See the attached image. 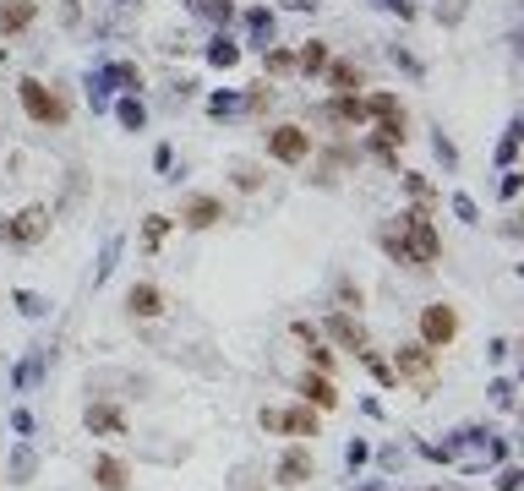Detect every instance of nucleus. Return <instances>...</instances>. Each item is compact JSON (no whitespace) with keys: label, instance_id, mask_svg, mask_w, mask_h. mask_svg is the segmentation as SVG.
<instances>
[{"label":"nucleus","instance_id":"obj_18","mask_svg":"<svg viewBox=\"0 0 524 491\" xmlns=\"http://www.w3.org/2000/svg\"><path fill=\"white\" fill-rule=\"evenodd\" d=\"M33 16H38L33 0H0V33H27Z\"/></svg>","mask_w":524,"mask_h":491},{"label":"nucleus","instance_id":"obj_3","mask_svg":"<svg viewBox=\"0 0 524 491\" xmlns=\"http://www.w3.org/2000/svg\"><path fill=\"white\" fill-rule=\"evenodd\" d=\"M399 235H405V246L416 251V268H421V273L443 257V235H437V224H432V213H426V208L399 213Z\"/></svg>","mask_w":524,"mask_h":491},{"label":"nucleus","instance_id":"obj_12","mask_svg":"<svg viewBox=\"0 0 524 491\" xmlns=\"http://www.w3.org/2000/svg\"><path fill=\"white\" fill-rule=\"evenodd\" d=\"M219 219H224V202H219V197H208V191L180 202V224H186V230H213Z\"/></svg>","mask_w":524,"mask_h":491},{"label":"nucleus","instance_id":"obj_34","mask_svg":"<svg viewBox=\"0 0 524 491\" xmlns=\"http://www.w3.org/2000/svg\"><path fill=\"white\" fill-rule=\"evenodd\" d=\"M514 159H519V126H514V131L503 137V148H498V164H514Z\"/></svg>","mask_w":524,"mask_h":491},{"label":"nucleus","instance_id":"obj_29","mask_svg":"<svg viewBox=\"0 0 524 491\" xmlns=\"http://www.w3.org/2000/svg\"><path fill=\"white\" fill-rule=\"evenodd\" d=\"M366 115H377V120H383V115H405V109H399V98H394V93H372V98H366Z\"/></svg>","mask_w":524,"mask_h":491},{"label":"nucleus","instance_id":"obj_25","mask_svg":"<svg viewBox=\"0 0 524 491\" xmlns=\"http://www.w3.org/2000/svg\"><path fill=\"white\" fill-rule=\"evenodd\" d=\"M164 235H170V219H164V213H148V219H142V251H159Z\"/></svg>","mask_w":524,"mask_h":491},{"label":"nucleus","instance_id":"obj_13","mask_svg":"<svg viewBox=\"0 0 524 491\" xmlns=\"http://www.w3.org/2000/svg\"><path fill=\"white\" fill-rule=\"evenodd\" d=\"M126 312H131V317H142V322L164 317V290H159V284H148V279H142V284H131V290H126Z\"/></svg>","mask_w":524,"mask_h":491},{"label":"nucleus","instance_id":"obj_31","mask_svg":"<svg viewBox=\"0 0 524 491\" xmlns=\"http://www.w3.org/2000/svg\"><path fill=\"white\" fill-rule=\"evenodd\" d=\"M235 186H241V191H257V186H262V169H257V164H235Z\"/></svg>","mask_w":524,"mask_h":491},{"label":"nucleus","instance_id":"obj_14","mask_svg":"<svg viewBox=\"0 0 524 491\" xmlns=\"http://www.w3.org/2000/svg\"><path fill=\"white\" fill-rule=\"evenodd\" d=\"M33 476H38V454H33V443H27V437H16V443H11V454H5V481H11V486H27Z\"/></svg>","mask_w":524,"mask_h":491},{"label":"nucleus","instance_id":"obj_11","mask_svg":"<svg viewBox=\"0 0 524 491\" xmlns=\"http://www.w3.org/2000/svg\"><path fill=\"white\" fill-rule=\"evenodd\" d=\"M82 426H87L93 437H126V410L98 399V404H87V410H82Z\"/></svg>","mask_w":524,"mask_h":491},{"label":"nucleus","instance_id":"obj_27","mask_svg":"<svg viewBox=\"0 0 524 491\" xmlns=\"http://www.w3.org/2000/svg\"><path fill=\"white\" fill-rule=\"evenodd\" d=\"M295 66H301V71H323V66H328V49H323V44L312 38V44H306V49L295 55Z\"/></svg>","mask_w":524,"mask_h":491},{"label":"nucleus","instance_id":"obj_37","mask_svg":"<svg viewBox=\"0 0 524 491\" xmlns=\"http://www.w3.org/2000/svg\"><path fill=\"white\" fill-rule=\"evenodd\" d=\"M268 71H279V77L295 71V55H290V49H273V55H268Z\"/></svg>","mask_w":524,"mask_h":491},{"label":"nucleus","instance_id":"obj_21","mask_svg":"<svg viewBox=\"0 0 524 491\" xmlns=\"http://www.w3.org/2000/svg\"><path fill=\"white\" fill-rule=\"evenodd\" d=\"M487 394H492V404H498L503 415H514V410H519V383H514V377H492V388H487Z\"/></svg>","mask_w":524,"mask_h":491},{"label":"nucleus","instance_id":"obj_2","mask_svg":"<svg viewBox=\"0 0 524 491\" xmlns=\"http://www.w3.org/2000/svg\"><path fill=\"white\" fill-rule=\"evenodd\" d=\"M257 426L268 432V437H317V426H323V415L312 410V404H262V415H257Z\"/></svg>","mask_w":524,"mask_h":491},{"label":"nucleus","instance_id":"obj_39","mask_svg":"<svg viewBox=\"0 0 524 491\" xmlns=\"http://www.w3.org/2000/svg\"><path fill=\"white\" fill-rule=\"evenodd\" d=\"M290 333H295V339H301V344H312V339H323V328H317V322H295V328H290Z\"/></svg>","mask_w":524,"mask_h":491},{"label":"nucleus","instance_id":"obj_9","mask_svg":"<svg viewBox=\"0 0 524 491\" xmlns=\"http://www.w3.org/2000/svg\"><path fill=\"white\" fill-rule=\"evenodd\" d=\"M295 394H301V404H312L317 415H328V410H339V388H334V377H323V372H301V383H295Z\"/></svg>","mask_w":524,"mask_h":491},{"label":"nucleus","instance_id":"obj_8","mask_svg":"<svg viewBox=\"0 0 524 491\" xmlns=\"http://www.w3.org/2000/svg\"><path fill=\"white\" fill-rule=\"evenodd\" d=\"M312 470H317L312 448H306V443H290V448L279 454V465H273V481H279V486H306Z\"/></svg>","mask_w":524,"mask_h":491},{"label":"nucleus","instance_id":"obj_24","mask_svg":"<svg viewBox=\"0 0 524 491\" xmlns=\"http://www.w3.org/2000/svg\"><path fill=\"white\" fill-rule=\"evenodd\" d=\"M323 71H328V82H334L339 93H355V87H361V71H355L350 60H334V66H323Z\"/></svg>","mask_w":524,"mask_h":491},{"label":"nucleus","instance_id":"obj_28","mask_svg":"<svg viewBox=\"0 0 524 491\" xmlns=\"http://www.w3.org/2000/svg\"><path fill=\"white\" fill-rule=\"evenodd\" d=\"M115 115H120V126H126V131H142V120H148V109H142L137 98H120V109H115Z\"/></svg>","mask_w":524,"mask_h":491},{"label":"nucleus","instance_id":"obj_4","mask_svg":"<svg viewBox=\"0 0 524 491\" xmlns=\"http://www.w3.org/2000/svg\"><path fill=\"white\" fill-rule=\"evenodd\" d=\"M16 98H22V109H27L38 126H66V98H60L55 87H44L38 77H22V82H16Z\"/></svg>","mask_w":524,"mask_h":491},{"label":"nucleus","instance_id":"obj_26","mask_svg":"<svg viewBox=\"0 0 524 491\" xmlns=\"http://www.w3.org/2000/svg\"><path fill=\"white\" fill-rule=\"evenodd\" d=\"M372 465V443L366 437H350L344 443V470H366Z\"/></svg>","mask_w":524,"mask_h":491},{"label":"nucleus","instance_id":"obj_5","mask_svg":"<svg viewBox=\"0 0 524 491\" xmlns=\"http://www.w3.org/2000/svg\"><path fill=\"white\" fill-rule=\"evenodd\" d=\"M454 339H459V312H454L448 301L421 306V344H426V350H448Z\"/></svg>","mask_w":524,"mask_h":491},{"label":"nucleus","instance_id":"obj_41","mask_svg":"<svg viewBox=\"0 0 524 491\" xmlns=\"http://www.w3.org/2000/svg\"><path fill=\"white\" fill-rule=\"evenodd\" d=\"M241 491H257V486H241Z\"/></svg>","mask_w":524,"mask_h":491},{"label":"nucleus","instance_id":"obj_33","mask_svg":"<svg viewBox=\"0 0 524 491\" xmlns=\"http://www.w3.org/2000/svg\"><path fill=\"white\" fill-rule=\"evenodd\" d=\"M519 481H524V470L514 465V459H509V465L498 470V491H519Z\"/></svg>","mask_w":524,"mask_h":491},{"label":"nucleus","instance_id":"obj_6","mask_svg":"<svg viewBox=\"0 0 524 491\" xmlns=\"http://www.w3.org/2000/svg\"><path fill=\"white\" fill-rule=\"evenodd\" d=\"M323 339H328L334 350H350V355H361V350L372 344L366 322H361V317H350V312H328V322H323Z\"/></svg>","mask_w":524,"mask_h":491},{"label":"nucleus","instance_id":"obj_23","mask_svg":"<svg viewBox=\"0 0 524 491\" xmlns=\"http://www.w3.org/2000/svg\"><path fill=\"white\" fill-rule=\"evenodd\" d=\"M306 361H312V372H323V377H334V366H339V355H334L328 339H312V344H306Z\"/></svg>","mask_w":524,"mask_h":491},{"label":"nucleus","instance_id":"obj_16","mask_svg":"<svg viewBox=\"0 0 524 491\" xmlns=\"http://www.w3.org/2000/svg\"><path fill=\"white\" fill-rule=\"evenodd\" d=\"M44 366H49V350H27V355L11 366V394H27V388L44 377Z\"/></svg>","mask_w":524,"mask_h":491},{"label":"nucleus","instance_id":"obj_38","mask_svg":"<svg viewBox=\"0 0 524 491\" xmlns=\"http://www.w3.org/2000/svg\"><path fill=\"white\" fill-rule=\"evenodd\" d=\"M454 213H459V219H465V224H476V219H481V208H476V202H470V197H454Z\"/></svg>","mask_w":524,"mask_h":491},{"label":"nucleus","instance_id":"obj_36","mask_svg":"<svg viewBox=\"0 0 524 491\" xmlns=\"http://www.w3.org/2000/svg\"><path fill=\"white\" fill-rule=\"evenodd\" d=\"M509 355H514V339H492V344H487V361H492V366H503Z\"/></svg>","mask_w":524,"mask_h":491},{"label":"nucleus","instance_id":"obj_17","mask_svg":"<svg viewBox=\"0 0 524 491\" xmlns=\"http://www.w3.org/2000/svg\"><path fill=\"white\" fill-rule=\"evenodd\" d=\"M126 481H131L126 459H115V454H98V459H93V486H104V491H126Z\"/></svg>","mask_w":524,"mask_h":491},{"label":"nucleus","instance_id":"obj_7","mask_svg":"<svg viewBox=\"0 0 524 491\" xmlns=\"http://www.w3.org/2000/svg\"><path fill=\"white\" fill-rule=\"evenodd\" d=\"M44 235H49V208H22L16 219L0 224V240L5 246H38Z\"/></svg>","mask_w":524,"mask_h":491},{"label":"nucleus","instance_id":"obj_30","mask_svg":"<svg viewBox=\"0 0 524 491\" xmlns=\"http://www.w3.org/2000/svg\"><path fill=\"white\" fill-rule=\"evenodd\" d=\"M208 60H213V66H235V60H241V49H235L230 38H219V44L208 49Z\"/></svg>","mask_w":524,"mask_h":491},{"label":"nucleus","instance_id":"obj_40","mask_svg":"<svg viewBox=\"0 0 524 491\" xmlns=\"http://www.w3.org/2000/svg\"><path fill=\"white\" fill-rule=\"evenodd\" d=\"M246 22H252V33H273V16H268V11H252Z\"/></svg>","mask_w":524,"mask_h":491},{"label":"nucleus","instance_id":"obj_42","mask_svg":"<svg viewBox=\"0 0 524 491\" xmlns=\"http://www.w3.org/2000/svg\"><path fill=\"white\" fill-rule=\"evenodd\" d=\"M0 60H5V49H0Z\"/></svg>","mask_w":524,"mask_h":491},{"label":"nucleus","instance_id":"obj_22","mask_svg":"<svg viewBox=\"0 0 524 491\" xmlns=\"http://www.w3.org/2000/svg\"><path fill=\"white\" fill-rule=\"evenodd\" d=\"M11 306H16L22 317H33V322H38V317H49V301H44L38 290H11Z\"/></svg>","mask_w":524,"mask_h":491},{"label":"nucleus","instance_id":"obj_20","mask_svg":"<svg viewBox=\"0 0 524 491\" xmlns=\"http://www.w3.org/2000/svg\"><path fill=\"white\" fill-rule=\"evenodd\" d=\"M355 361H361V366H366V372L377 377V388H394V383H399V377H394V366H388V355H377L372 344H366V350H361Z\"/></svg>","mask_w":524,"mask_h":491},{"label":"nucleus","instance_id":"obj_15","mask_svg":"<svg viewBox=\"0 0 524 491\" xmlns=\"http://www.w3.org/2000/svg\"><path fill=\"white\" fill-rule=\"evenodd\" d=\"M328 120H339V126H366L372 115H366V98H361V93H334V98H328Z\"/></svg>","mask_w":524,"mask_h":491},{"label":"nucleus","instance_id":"obj_19","mask_svg":"<svg viewBox=\"0 0 524 491\" xmlns=\"http://www.w3.org/2000/svg\"><path fill=\"white\" fill-rule=\"evenodd\" d=\"M377 240H383V251H388L394 262H405V268H416V251L405 246V235H399V224H388V230H377Z\"/></svg>","mask_w":524,"mask_h":491},{"label":"nucleus","instance_id":"obj_35","mask_svg":"<svg viewBox=\"0 0 524 491\" xmlns=\"http://www.w3.org/2000/svg\"><path fill=\"white\" fill-rule=\"evenodd\" d=\"M350 306L361 312V284H350V279H344V284H339V312H350Z\"/></svg>","mask_w":524,"mask_h":491},{"label":"nucleus","instance_id":"obj_32","mask_svg":"<svg viewBox=\"0 0 524 491\" xmlns=\"http://www.w3.org/2000/svg\"><path fill=\"white\" fill-rule=\"evenodd\" d=\"M11 432H16V437H33V432H38L33 410H22V404H16V410H11Z\"/></svg>","mask_w":524,"mask_h":491},{"label":"nucleus","instance_id":"obj_10","mask_svg":"<svg viewBox=\"0 0 524 491\" xmlns=\"http://www.w3.org/2000/svg\"><path fill=\"white\" fill-rule=\"evenodd\" d=\"M268 153H273L279 164H301V159L312 153V137H306L301 126H273V131H268Z\"/></svg>","mask_w":524,"mask_h":491},{"label":"nucleus","instance_id":"obj_1","mask_svg":"<svg viewBox=\"0 0 524 491\" xmlns=\"http://www.w3.org/2000/svg\"><path fill=\"white\" fill-rule=\"evenodd\" d=\"M388 366H394V377H399V383H410L416 394H432V388H437V350H426L421 339L399 344Z\"/></svg>","mask_w":524,"mask_h":491}]
</instances>
